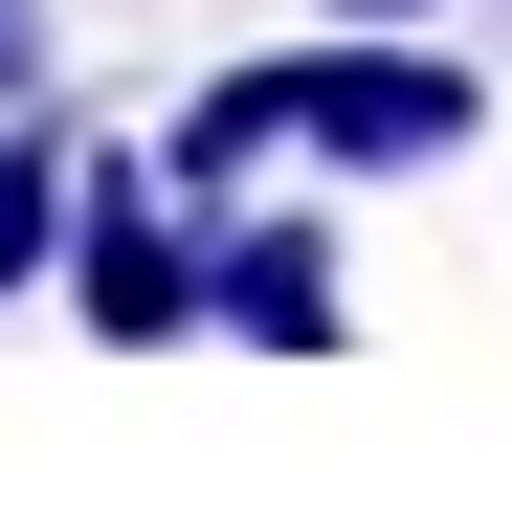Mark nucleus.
<instances>
[{
	"mask_svg": "<svg viewBox=\"0 0 512 512\" xmlns=\"http://www.w3.org/2000/svg\"><path fill=\"white\" fill-rule=\"evenodd\" d=\"M312 23H446V0H312Z\"/></svg>",
	"mask_w": 512,
	"mask_h": 512,
	"instance_id": "7",
	"label": "nucleus"
},
{
	"mask_svg": "<svg viewBox=\"0 0 512 512\" xmlns=\"http://www.w3.org/2000/svg\"><path fill=\"white\" fill-rule=\"evenodd\" d=\"M45 268H67V134H45V90H23V112H0V312H23Z\"/></svg>",
	"mask_w": 512,
	"mask_h": 512,
	"instance_id": "5",
	"label": "nucleus"
},
{
	"mask_svg": "<svg viewBox=\"0 0 512 512\" xmlns=\"http://www.w3.org/2000/svg\"><path fill=\"white\" fill-rule=\"evenodd\" d=\"M67 312L156 357V334H201V201L156 179V156H67Z\"/></svg>",
	"mask_w": 512,
	"mask_h": 512,
	"instance_id": "2",
	"label": "nucleus"
},
{
	"mask_svg": "<svg viewBox=\"0 0 512 512\" xmlns=\"http://www.w3.org/2000/svg\"><path fill=\"white\" fill-rule=\"evenodd\" d=\"M268 156H290V67H223V90H179V134H156V179H179V201L223 223L245 179H268Z\"/></svg>",
	"mask_w": 512,
	"mask_h": 512,
	"instance_id": "4",
	"label": "nucleus"
},
{
	"mask_svg": "<svg viewBox=\"0 0 512 512\" xmlns=\"http://www.w3.org/2000/svg\"><path fill=\"white\" fill-rule=\"evenodd\" d=\"M468 134H490V67L446 23H312L290 45V156H334V179H423Z\"/></svg>",
	"mask_w": 512,
	"mask_h": 512,
	"instance_id": "1",
	"label": "nucleus"
},
{
	"mask_svg": "<svg viewBox=\"0 0 512 512\" xmlns=\"http://www.w3.org/2000/svg\"><path fill=\"white\" fill-rule=\"evenodd\" d=\"M45 90V0H0V112H23Z\"/></svg>",
	"mask_w": 512,
	"mask_h": 512,
	"instance_id": "6",
	"label": "nucleus"
},
{
	"mask_svg": "<svg viewBox=\"0 0 512 512\" xmlns=\"http://www.w3.org/2000/svg\"><path fill=\"white\" fill-rule=\"evenodd\" d=\"M201 334H268V357H334V223L312 201H268V223H201Z\"/></svg>",
	"mask_w": 512,
	"mask_h": 512,
	"instance_id": "3",
	"label": "nucleus"
}]
</instances>
